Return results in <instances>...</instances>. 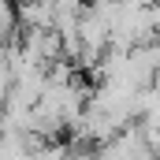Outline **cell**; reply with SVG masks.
I'll return each instance as SVG.
<instances>
[{
    "instance_id": "obj_1",
    "label": "cell",
    "mask_w": 160,
    "mask_h": 160,
    "mask_svg": "<svg viewBox=\"0 0 160 160\" xmlns=\"http://www.w3.org/2000/svg\"><path fill=\"white\" fill-rule=\"evenodd\" d=\"M19 26H22V22H19V8H15L11 0H0V45H8Z\"/></svg>"
}]
</instances>
